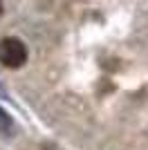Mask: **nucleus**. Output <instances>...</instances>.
<instances>
[{"instance_id":"3","label":"nucleus","mask_w":148,"mask_h":150,"mask_svg":"<svg viewBox=\"0 0 148 150\" xmlns=\"http://www.w3.org/2000/svg\"><path fill=\"white\" fill-rule=\"evenodd\" d=\"M0 16H2V0H0Z\"/></svg>"},{"instance_id":"2","label":"nucleus","mask_w":148,"mask_h":150,"mask_svg":"<svg viewBox=\"0 0 148 150\" xmlns=\"http://www.w3.org/2000/svg\"><path fill=\"white\" fill-rule=\"evenodd\" d=\"M11 128H14V123H11V117L0 108V132L2 134H9L11 132Z\"/></svg>"},{"instance_id":"1","label":"nucleus","mask_w":148,"mask_h":150,"mask_svg":"<svg viewBox=\"0 0 148 150\" xmlns=\"http://www.w3.org/2000/svg\"><path fill=\"white\" fill-rule=\"evenodd\" d=\"M27 45L16 36H7L0 40V63L5 67L18 69L27 63Z\"/></svg>"}]
</instances>
